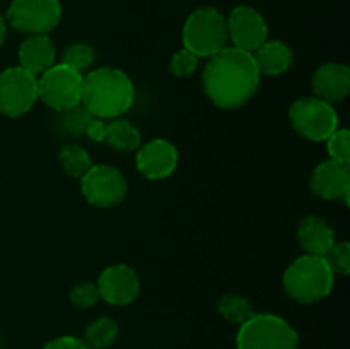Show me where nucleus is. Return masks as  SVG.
Here are the masks:
<instances>
[{
	"instance_id": "f257e3e1",
	"label": "nucleus",
	"mask_w": 350,
	"mask_h": 349,
	"mask_svg": "<svg viewBox=\"0 0 350 349\" xmlns=\"http://www.w3.org/2000/svg\"><path fill=\"white\" fill-rule=\"evenodd\" d=\"M260 72L253 53L226 44L208 57L202 74L207 98L221 109L245 106L260 88Z\"/></svg>"
},
{
	"instance_id": "1a4fd4ad",
	"label": "nucleus",
	"mask_w": 350,
	"mask_h": 349,
	"mask_svg": "<svg viewBox=\"0 0 350 349\" xmlns=\"http://www.w3.org/2000/svg\"><path fill=\"white\" fill-rule=\"evenodd\" d=\"M81 192L94 207L109 209L122 204L129 192L125 174L109 164H92L81 178Z\"/></svg>"
},
{
	"instance_id": "a211bd4d",
	"label": "nucleus",
	"mask_w": 350,
	"mask_h": 349,
	"mask_svg": "<svg viewBox=\"0 0 350 349\" xmlns=\"http://www.w3.org/2000/svg\"><path fill=\"white\" fill-rule=\"evenodd\" d=\"M253 58H255L260 75L277 77L289 70L294 60V53L282 41L267 40L253 51Z\"/></svg>"
},
{
	"instance_id": "ddd939ff",
	"label": "nucleus",
	"mask_w": 350,
	"mask_h": 349,
	"mask_svg": "<svg viewBox=\"0 0 350 349\" xmlns=\"http://www.w3.org/2000/svg\"><path fill=\"white\" fill-rule=\"evenodd\" d=\"M180 153L176 146L166 139H152L140 144L135 154L139 173L147 180H164L176 171Z\"/></svg>"
},
{
	"instance_id": "f03ea898",
	"label": "nucleus",
	"mask_w": 350,
	"mask_h": 349,
	"mask_svg": "<svg viewBox=\"0 0 350 349\" xmlns=\"http://www.w3.org/2000/svg\"><path fill=\"white\" fill-rule=\"evenodd\" d=\"M133 99L135 86L120 68L98 67L84 75L81 103L96 118H120L132 108Z\"/></svg>"
},
{
	"instance_id": "4468645a",
	"label": "nucleus",
	"mask_w": 350,
	"mask_h": 349,
	"mask_svg": "<svg viewBox=\"0 0 350 349\" xmlns=\"http://www.w3.org/2000/svg\"><path fill=\"white\" fill-rule=\"evenodd\" d=\"M310 188L323 201H342L347 204L350 192V166L337 161H321L313 170Z\"/></svg>"
},
{
	"instance_id": "cd10ccee",
	"label": "nucleus",
	"mask_w": 350,
	"mask_h": 349,
	"mask_svg": "<svg viewBox=\"0 0 350 349\" xmlns=\"http://www.w3.org/2000/svg\"><path fill=\"white\" fill-rule=\"evenodd\" d=\"M198 60H200V58H198L197 55L188 51L187 48H181V50H178L176 53L171 57V74L176 75V77H190V75L195 74V70L198 68Z\"/></svg>"
},
{
	"instance_id": "6e6552de",
	"label": "nucleus",
	"mask_w": 350,
	"mask_h": 349,
	"mask_svg": "<svg viewBox=\"0 0 350 349\" xmlns=\"http://www.w3.org/2000/svg\"><path fill=\"white\" fill-rule=\"evenodd\" d=\"M60 19V0H12L5 14L7 24L26 36L48 34Z\"/></svg>"
},
{
	"instance_id": "f8f14e48",
	"label": "nucleus",
	"mask_w": 350,
	"mask_h": 349,
	"mask_svg": "<svg viewBox=\"0 0 350 349\" xmlns=\"http://www.w3.org/2000/svg\"><path fill=\"white\" fill-rule=\"evenodd\" d=\"M99 298L113 307H126L133 303L140 293V279L135 269L126 263H115L103 269L98 281Z\"/></svg>"
},
{
	"instance_id": "f3484780",
	"label": "nucleus",
	"mask_w": 350,
	"mask_h": 349,
	"mask_svg": "<svg viewBox=\"0 0 350 349\" xmlns=\"http://www.w3.org/2000/svg\"><path fill=\"white\" fill-rule=\"evenodd\" d=\"M297 242L306 255L325 257L337 240L332 226L320 216H304L297 224Z\"/></svg>"
},
{
	"instance_id": "c756f323",
	"label": "nucleus",
	"mask_w": 350,
	"mask_h": 349,
	"mask_svg": "<svg viewBox=\"0 0 350 349\" xmlns=\"http://www.w3.org/2000/svg\"><path fill=\"white\" fill-rule=\"evenodd\" d=\"M105 133H106V122L101 118H92L89 122L88 129H85V137H89L94 142H105Z\"/></svg>"
},
{
	"instance_id": "aec40b11",
	"label": "nucleus",
	"mask_w": 350,
	"mask_h": 349,
	"mask_svg": "<svg viewBox=\"0 0 350 349\" xmlns=\"http://www.w3.org/2000/svg\"><path fill=\"white\" fill-rule=\"evenodd\" d=\"M120 335V325L111 317H99L85 327L84 337L89 349H108L115 344Z\"/></svg>"
},
{
	"instance_id": "9d476101",
	"label": "nucleus",
	"mask_w": 350,
	"mask_h": 349,
	"mask_svg": "<svg viewBox=\"0 0 350 349\" xmlns=\"http://www.w3.org/2000/svg\"><path fill=\"white\" fill-rule=\"evenodd\" d=\"M38 101V77L23 67L0 72V113L9 118L26 115Z\"/></svg>"
},
{
	"instance_id": "6ab92c4d",
	"label": "nucleus",
	"mask_w": 350,
	"mask_h": 349,
	"mask_svg": "<svg viewBox=\"0 0 350 349\" xmlns=\"http://www.w3.org/2000/svg\"><path fill=\"white\" fill-rule=\"evenodd\" d=\"M105 142L118 153H133L142 144V135L132 122L120 116L106 122Z\"/></svg>"
},
{
	"instance_id": "393cba45",
	"label": "nucleus",
	"mask_w": 350,
	"mask_h": 349,
	"mask_svg": "<svg viewBox=\"0 0 350 349\" xmlns=\"http://www.w3.org/2000/svg\"><path fill=\"white\" fill-rule=\"evenodd\" d=\"M68 298H70V303L74 305L75 308H91L98 303L101 298H99V289L98 284L91 283V281H82V283L74 284L70 287V293H68Z\"/></svg>"
},
{
	"instance_id": "39448f33",
	"label": "nucleus",
	"mask_w": 350,
	"mask_h": 349,
	"mask_svg": "<svg viewBox=\"0 0 350 349\" xmlns=\"http://www.w3.org/2000/svg\"><path fill=\"white\" fill-rule=\"evenodd\" d=\"M183 48L208 58L228 44V23L215 7H198L187 17L181 31Z\"/></svg>"
},
{
	"instance_id": "0eeeda50",
	"label": "nucleus",
	"mask_w": 350,
	"mask_h": 349,
	"mask_svg": "<svg viewBox=\"0 0 350 349\" xmlns=\"http://www.w3.org/2000/svg\"><path fill=\"white\" fill-rule=\"evenodd\" d=\"M82 82L84 74L64 64H55L38 77V99L55 112L72 108L82 99Z\"/></svg>"
},
{
	"instance_id": "bb28decb",
	"label": "nucleus",
	"mask_w": 350,
	"mask_h": 349,
	"mask_svg": "<svg viewBox=\"0 0 350 349\" xmlns=\"http://www.w3.org/2000/svg\"><path fill=\"white\" fill-rule=\"evenodd\" d=\"M327 151L332 161L350 164V133L347 129L338 127L327 139Z\"/></svg>"
},
{
	"instance_id": "7c9ffc66",
	"label": "nucleus",
	"mask_w": 350,
	"mask_h": 349,
	"mask_svg": "<svg viewBox=\"0 0 350 349\" xmlns=\"http://www.w3.org/2000/svg\"><path fill=\"white\" fill-rule=\"evenodd\" d=\"M5 36H7V21L5 17L0 14V47H2L3 41H5Z\"/></svg>"
},
{
	"instance_id": "2eb2a0df",
	"label": "nucleus",
	"mask_w": 350,
	"mask_h": 349,
	"mask_svg": "<svg viewBox=\"0 0 350 349\" xmlns=\"http://www.w3.org/2000/svg\"><path fill=\"white\" fill-rule=\"evenodd\" d=\"M311 88L317 98L327 103H338L350 92V68L342 62H328L314 70Z\"/></svg>"
},
{
	"instance_id": "412c9836",
	"label": "nucleus",
	"mask_w": 350,
	"mask_h": 349,
	"mask_svg": "<svg viewBox=\"0 0 350 349\" xmlns=\"http://www.w3.org/2000/svg\"><path fill=\"white\" fill-rule=\"evenodd\" d=\"M58 164L65 174L70 178H79L92 166V157L88 151L79 144H65L58 151Z\"/></svg>"
},
{
	"instance_id": "c85d7f7f",
	"label": "nucleus",
	"mask_w": 350,
	"mask_h": 349,
	"mask_svg": "<svg viewBox=\"0 0 350 349\" xmlns=\"http://www.w3.org/2000/svg\"><path fill=\"white\" fill-rule=\"evenodd\" d=\"M43 349H89L82 339L75 335H60V337L51 339L50 342L43 346Z\"/></svg>"
},
{
	"instance_id": "7ed1b4c3",
	"label": "nucleus",
	"mask_w": 350,
	"mask_h": 349,
	"mask_svg": "<svg viewBox=\"0 0 350 349\" xmlns=\"http://www.w3.org/2000/svg\"><path fill=\"white\" fill-rule=\"evenodd\" d=\"M335 274L325 257L301 255L287 266L282 286L287 296L301 305H314L325 300L334 289Z\"/></svg>"
},
{
	"instance_id": "9b49d317",
	"label": "nucleus",
	"mask_w": 350,
	"mask_h": 349,
	"mask_svg": "<svg viewBox=\"0 0 350 349\" xmlns=\"http://www.w3.org/2000/svg\"><path fill=\"white\" fill-rule=\"evenodd\" d=\"M228 40L231 47L253 53L262 43L269 40V26L262 14L250 5H238L226 17Z\"/></svg>"
},
{
	"instance_id": "dca6fc26",
	"label": "nucleus",
	"mask_w": 350,
	"mask_h": 349,
	"mask_svg": "<svg viewBox=\"0 0 350 349\" xmlns=\"http://www.w3.org/2000/svg\"><path fill=\"white\" fill-rule=\"evenodd\" d=\"M17 58H19V67L26 68L38 77L53 67L57 62V50L48 34H33L19 44Z\"/></svg>"
},
{
	"instance_id": "20e7f679",
	"label": "nucleus",
	"mask_w": 350,
	"mask_h": 349,
	"mask_svg": "<svg viewBox=\"0 0 350 349\" xmlns=\"http://www.w3.org/2000/svg\"><path fill=\"white\" fill-rule=\"evenodd\" d=\"M236 349H299V335L279 315L253 313L239 325Z\"/></svg>"
},
{
	"instance_id": "4be33fe9",
	"label": "nucleus",
	"mask_w": 350,
	"mask_h": 349,
	"mask_svg": "<svg viewBox=\"0 0 350 349\" xmlns=\"http://www.w3.org/2000/svg\"><path fill=\"white\" fill-rule=\"evenodd\" d=\"M217 311L229 324L241 325L255 313V308H253L252 301L243 294L228 293L217 301Z\"/></svg>"
},
{
	"instance_id": "5701e85b",
	"label": "nucleus",
	"mask_w": 350,
	"mask_h": 349,
	"mask_svg": "<svg viewBox=\"0 0 350 349\" xmlns=\"http://www.w3.org/2000/svg\"><path fill=\"white\" fill-rule=\"evenodd\" d=\"M58 113V125H60L62 132H65L70 137H81L85 135V129H88L89 122L94 116L85 109L82 103L72 106V108L62 109Z\"/></svg>"
},
{
	"instance_id": "b1692460",
	"label": "nucleus",
	"mask_w": 350,
	"mask_h": 349,
	"mask_svg": "<svg viewBox=\"0 0 350 349\" xmlns=\"http://www.w3.org/2000/svg\"><path fill=\"white\" fill-rule=\"evenodd\" d=\"M96 53L94 48L88 43H72L62 53L60 64L67 65V67L74 68V70L84 74L88 68H91V65L94 64Z\"/></svg>"
},
{
	"instance_id": "a878e982",
	"label": "nucleus",
	"mask_w": 350,
	"mask_h": 349,
	"mask_svg": "<svg viewBox=\"0 0 350 349\" xmlns=\"http://www.w3.org/2000/svg\"><path fill=\"white\" fill-rule=\"evenodd\" d=\"M328 267L335 276H347L350 270V245L349 242H335L325 253Z\"/></svg>"
},
{
	"instance_id": "423d86ee",
	"label": "nucleus",
	"mask_w": 350,
	"mask_h": 349,
	"mask_svg": "<svg viewBox=\"0 0 350 349\" xmlns=\"http://www.w3.org/2000/svg\"><path fill=\"white\" fill-rule=\"evenodd\" d=\"M291 127L310 142H323L338 129V113L332 103L317 98H301L289 108Z\"/></svg>"
}]
</instances>
